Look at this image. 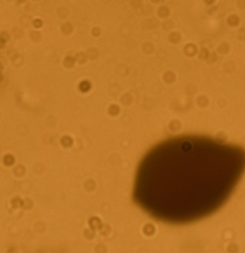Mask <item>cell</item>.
Listing matches in <instances>:
<instances>
[{
  "mask_svg": "<svg viewBox=\"0 0 245 253\" xmlns=\"http://www.w3.org/2000/svg\"><path fill=\"white\" fill-rule=\"evenodd\" d=\"M9 39V34L7 32H2L0 34V48L5 46L6 41Z\"/></svg>",
  "mask_w": 245,
  "mask_h": 253,
  "instance_id": "3957f363",
  "label": "cell"
},
{
  "mask_svg": "<svg viewBox=\"0 0 245 253\" xmlns=\"http://www.w3.org/2000/svg\"><path fill=\"white\" fill-rule=\"evenodd\" d=\"M42 25H43V22L40 19H35L33 21V26L35 27H36V28L41 27L42 26Z\"/></svg>",
  "mask_w": 245,
  "mask_h": 253,
  "instance_id": "52a82bcc",
  "label": "cell"
},
{
  "mask_svg": "<svg viewBox=\"0 0 245 253\" xmlns=\"http://www.w3.org/2000/svg\"><path fill=\"white\" fill-rule=\"evenodd\" d=\"M153 2H155V3H159V2H163L164 0H152Z\"/></svg>",
  "mask_w": 245,
  "mask_h": 253,
  "instance_id": "9c48e42d",
  "label": "cell"
},
{
  "mask_svg": "<svg viewBox=\"0 0 245 253\" xmlns=\"http://www.w3.org/2000/svg\"><path fill=\"white\" fill-rule=\"evenodd\" d=\"M245 172V150L206 136L184 135L148 150L136 172L133 198L159 221L179 224L222 206Z\"/></svg>",
  "mask_w": 245,
  "mask_h": 253,
  "instance_id": "6da1fadb",
  "label": "cell"
},
{
  "mask_svg": "<svg viewBox=\"0 0 245 253\" xmlns=\"http://www.w3.org/2000/svg\"><path fill=\"white\" fill-rule=\"evenodd\" d=\"M92 33L94 36H99L100 34V29L99 27H94L92 30Z\"/></svg>",
  "mask_w": 245,
  "mask_h": 253,
  "instance_id": "ba28073f",
  "label": "cell"
},
{
  "mask_svg": "<svg viewBox=\"0 0 245 253\" xmlns=\"http://www.w3.org/2000/svg\"><path fill=\"white\" fill-rule=\"evenodd\" d=\"M73 31V26L69 22L64 24L61 26V32L65 33V34H69Z\"/></svg>",
  "mask_w": 245,
  "mask_h": 253,
  "instance_id": "277c9868",
  "label": "cell"
},
{
  "mask_svg": "<svg viewBox=\"0 0 245 253\" xmlns=\"http://www.w3.org/2000/svg\"><path fill=\"white\" fill-rule=\"evenodd\" d=\"M14 173L17 176H22V175L25 174V167L22 165H18L17 167H16L14 168Z\"/></svg>",
  "mask_w": 245,
  "mask_h": 253,
  "instance_id": "8992f818",
  "label": "cell"
},
{
  "mask_svg": "<svg viewBox=\"0 0 245 253\" xmlns=\"http://www.w3.org/2000/svg\"><path fill=\"white\" fill-rule=\"evenodd\" d=\"M158 14H159V16L164 18V17H166V16H168L170 14V10L165 6L160 7L159 9L158 10Z\"/></svg>",
  "mask_w": 245,
  "mask_h": 253,
  "instance_id": "5b68a950",
  "label": "cell"
},
{
  "mask_svg": "<svg viewBox=\"0 0 245 253\" xmlns=\"http://www.w3.org/2000/svg\"><path fill=\"white\" fill-rule=\"evenodd\" d=\"M3 162L4 164H5L6 166H11L14 164L15 158L12 155L7 154L6 155V156H5V157H4Z\"/></svg>",
  "mask_w": 245,
  "mask_h": 253,
  "instance_id": "7a4b0ae2",
  "label": "cell"
},
{
  "mask_svg": "<svg viewBox=\"0 0 245 253\" xmlns=\"http://www.w3.org/2000/svg\"><path fill=\"white\" fill-rule=\"evenodd\" d=\"M2 79H3V75H2V74H1V73H0V82L2 81Z\"/></svg>",
  "mask_w": 245,
  "mask_h": 253,
  "instance_id": "30bf717a",
  "label": "cell"
}]
</instances>
